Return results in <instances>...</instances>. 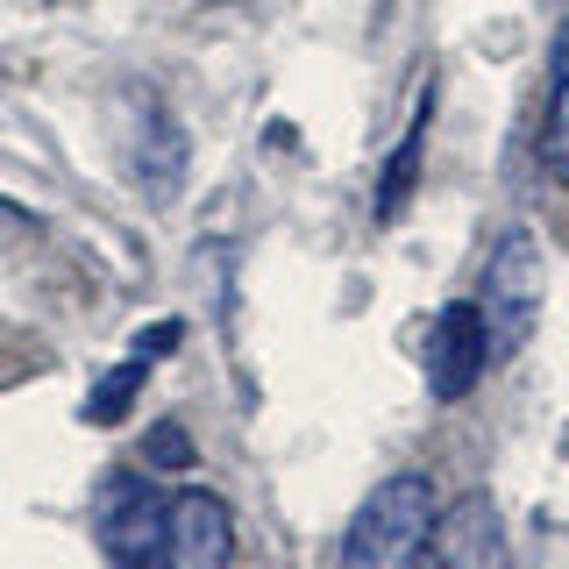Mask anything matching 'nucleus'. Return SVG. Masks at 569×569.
Instances as JSON below:
<instances>
[{
    "mask_svg": "<svg viewBox=\"0 0 569 569\" xmlns=\"http://www.w3.org/2000/svg\"><path fill=\"white\" fill-rule=\"evenodd\" d=\"M427 569H512L506 512H498L491 491H470V498H456V506H441Z\"/></svg>",
    "mask_w": 569,
    "mask_h": 569,
    "instance_id": "5",
    "label": "nucleus"
},
{
    "mask_svg": "<svg viewBox=\"0 0 569 569\" xmlns=\"http://www.w3.org/2000/svg\"><path fill=\"white\" fill-rule=\"evenodd\" d=\"M491 370V335H485V313H477V299H456V307L435 313V328H427V391H435L441 406L470 399V385Z\"/></svg>",
    "mask_w": 569,
    "mask_h": 569,
    "instance_id": "4",
    "label": "nucleus"
},
{
    "mask_svg": "<svg viewBox=\"0 0 569 569\" xmlns=\"http://www.w3.org/2000/svg\"><path fill=\"white\" fill-rule=\"evenodd\" d=\"M541 164L569 186V86H556V107H548V129H541Z\"/></svg>",
    "mask_w": 569,
    "mask_h": 569,
    "instance_id": "9",
    "label": "nucleus"
},
{
    "mask_svg": "<svg viewBox=\"0 0 569 569\" xmlns=\"http://www.w3.org/2000/svg\"><path fill=\"white\" fill-rule=\"evenodd\" d=\"M164 541H171V569H236V512L213 491H178Z\"/></svg>",
    "mask_w": 569,
    "mask_h": 569,
    "instance_id": "6",
    "label": "nucleus"
},
{
    "mask_svg": "<svg viewBox=\"0 0 569 569\" xmlns=\"http://www.w3.org/2000/svg\"><path fill=\"white\" fill-rule=\"evenodd\" d=\"M420 142H427V100L413 114V136H406V150L385 164V186H378V221H391V213L406 207V192H413V164H420Z\"/></svg>",
    "mask_w": 569,
    "mask_h": 569,
    "instance_id": "8",
    "label": "nucleus"
},
{
    "mask_svg": "<svg viewBox=\"0 0 569 569\" xmlns=\"http://www.w3.org/2000/svg\"><path fill=\"white\" fill-rule=\"evenodd\" d=\"M541 299H548L541 242H533V228H506L491 242L485 271H477V313H485V335H491V363L527 349L533 320H541Z\"/></svg>",
    "mask_w": 569,
    "mask_h": 569,
    "instance_id": "2",
    "label": "nucleus"
},
{
    "mask_svg": "<svg viewBox=\"0 0 569 569\" xmlns=\"http://www.w3.org/2000/svg\"><path fill=\"white\" fill-rule=\"evenodd\" d=\"M556 86H569V22H562V43H556Z\"/></svg>",
    "mask_w": 569,
    "mask_h": 569,
    "instance_id": "11",
    "label": "nucleus"
},
{
    "mask_svg": "<svg viewBox=\"0 0 569 569\" xmlns=\"http://www.w3.org/2000/svg\"><path fill=\"white\" fill-rule=\"evenodd\" d=\"M548 8H569V0H548Z\"/></svg>",
    "mask_w": 569,
    "mask_h": 569,
    "instance_id": "12",
    "label": "nucleus"
},
{
    "mask_svg": "<svg viewBox=\"0 0 569 569\" xmlns=\"http://www.w3.org/2000/svg\"><path fill=\"white\" fill-rule=\"evenodd\" d=\"M435 527H441L435 477L399 470V477H385V485H370L363 506L349 512L335 569H420L427 548H435Z\"/></svg>",
    "mask_w": 569,
    "mask_h": 569,
    "instance_id": "1",
    "label": "nucleus"
},
{
    "mask_svg": "<svg viewBox=\"0 0 569 569\" xmlns=\"http://www.w3.org/2000/svg\"><path fill=\"white\" fill-rule=\"evenodd\" d=\"M100 556L114 569H171V498L157 485H142V477H107L100 491Z\"/></svg>",
    "mask_w": 569,
    "mask_h": 569,
    "instance_id": "3",
    "label": "nucleus"
},
{
    "mask_svg": "<svg viewBox=\"0 0 569 569\" xmlns=\"http://www.w3.org/2000/svg\"><path fill=\"white\" fill-rule=\"evenodd\" d=\"M142 462H150V470H192V435L186 427H150V441H142Z\"/></svg>",
    "mask_w": 569,
    "mask_h": 569,
    "instance_id": "10",
    "label": "nucleus"
},
{
    "mask_svg": "<svg viewBox=\"0 0 569 569\" xmlns=\"http://www.w3.org/2000/svg\"><path fill=\"white\" fill-rule=\"evenodd\" d=\"M164 349H178V320H157V328L136 342L129 363H121V370H107V378L93 385V399H86V420L107 427V420H121V413H129V406H136V391H142V378H150V363H157Z\"/></svg>",
    "mask_w": 569,
    "mask_h": 569,
    "instance_id": "7",
    "label": "nucleus"
}]
</instances>
